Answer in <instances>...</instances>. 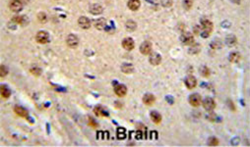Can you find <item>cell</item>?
<instances>
[{"instance_id":"34","label":"cell","mask_w":250,"mask_h":147,"mask_svg":"<svg viewBox=\"0 0 250 147\" xmlns=\"http://www.w3.org/2000/svg\"><path fill=\"white\" fill-rule=\"evenodd\" d=\"M90 124H92V127H98V124H96V123L94 122V121L92 120V119H90Z\"/></svg>"},{"instance_id":"15","label":"cell","mask_w":250,"mask_h":147,"mask_svg":"<svg viewBox=\"0 0 250 147\" xmlns=\"http://www.w3.org/2000/svg\"><path fill=\"white\" fill-rule=\"evenodd\" d=\"M140 0H129L128 1V8L132 11H136L140 8Z\"/></svg>"},{"instance_id":"29","label":"cell","mask_w":250,"mask_h":147,"mask_svg":"<svg viewBox=\"0 0 250 147\" xmlns=\"http://www.w3.org/2000/svg\"><path fill=\"white\" fill-rule=\"evenodd\" d=\"M208 144L211 145V146H216L219 144V140H218L216 137H211L209 138V142H208Z\"/></svg>"},{"instance_id":"12","label":"cell","mask_w":250,"mask_h":147,"mask_svg":"<svg viewBox=\"0 0 250 147\" xmlns=\"http://www.w3.org/2000/svg\"><path fill=\"white\" fill-rule=\"evenodd\" d=\"M78 24L82 28H89L91 27V21L89 20L87 17H81L79 18Z\"/></svg>"},{"instance_id":"25","label":"cell","mask_w":250,"mask_h":147,"mask_svg":"<svg viewBox=\"0 0 250 147\" xmlns=\"http://www.w3.org/2000/svg\"><path fill=\"white\" fill-rule=\"evenodd\" d=\"M126 28L129 31H133L136 28V23L133 21H128L126 23Z\"/></svg>"},{"instance_id":"17","label":"cell","mask_w":250,"mask_h":147,"mask_svg":"<svg viewBox=\"0 0 250 147\" xmlns=\"http://www.w3.org/2000/svg\"><path fill=\"white\" fill-rule=\"evenodd\" d=\"M151 119L155 124H160L162 122V116L161 114L158 113V112L156 111H153L152 113H151Z\"/></svg>"},{"instance_id":"35","label":"cell","mask_w":250,"mask_h":147,"mask_svg":"<svg viewBox=\"0 0 250 147\" xmlns=\"http://www.w3.org/2000/svg\"><path fill=\"white\" fill-rule=\"evenodd\" d=\"M233 3H236V4H239L240 2H241V0H232Z\"/></svg>"},{"instance_id":"14","label":"cell","mask_w":250,"mask_h":147,"mask_svg":"<svg viewBox=\"0 0 250 147\" xmlns=\"http://www.w3.org/2000/svg\"><path fill=\"white\" fill-rule=\"evenodd\" d=\"M156 101V97L154 96L153 94H151V93H147L144 95V97H143V102L145 103L146 105H152L154 104V102Z\"/></svg>"},{"instance_id":"10","label":"cell","mask_w":250,"mask_h":147,"mask_svg":"<svg viewBox=\"0 0 250 147\" xmlns=\"http://www.w3.org/2000/svg\"><path fill=\"white\" fill-rule=\"evenodd\" d=\"M114 92H115V94L118 95V96L122 97L127 93V88H126V86L123 85V84H118V85L115 86Z\"/></svg>"},{"instance_id":"27","label":"cell","mask_w":250,"mask_h":147,"mask_svg":"<svg viewBox=\"0 0 250 147\" xmlns=\"http://www.w3.org/2000/svg\"><path fill=\"white\" fill-rule=\"evenodd\" d=\"M200 73L201 75L203 76H209L210 75V70L207 68V67H202L201 70H200Z\"/></svg>"},{"instance_id":"24","label":"cell","mask_w":250,"mask_h":147,"mask_svg":"<svg viewBox=\"0 0 250 147\" xmlns=\"http://www.w3.org/2000/svg\"><path fill=\"white\" fill-rule=\"evenodd\" d=\"M121 70H122L123 73H132L133 72V66L130 65V64H124V65L121 67Z\"/></svg>"},{"instance_id":"32","label":"cell","mask_w":250,"mask_h":147,"mask_svg":"<svg viewBox=\"0 0 250 147\" xmlns=\"http://www.w3.org/2000/svg\"><path fill=\"white\" fill-rule=\"evenodd\" d=\"M31 73L38 76L41 74V71H40V69H38V68H33V69H31Z\"/></svg>"},{"instance_id":"23","label":"cell","mask_w":250,"mask_h":147,"mask_svg":"<svg viewBox=\"0 0 250 147\" xmlns=\"http://www.w3.org/2000/svg\"><path fill=\"white\" fill-rule=\"evenodd\" d=\"M12 21L15 22L16 24L23 25V24H25V22L27 21V20H26V18L23 17V16H16V17H14V18L12 19Z\"/></svg>"},{"instance_id":"4","label":"cell","mask_w":250,"mask_h":147,"mask_svg":"<svg viewBox=\"0 0 250 147\" xmlns=\"http://www.w3.org/2000/svg\"><path fill=\"white\" fill-rule=\"evenodd\" d=\"M189 102H190V104L192 106L198 107L202 103V98L200 95L197 93L192 94V95H190V97H189Z\"/></svg>"},{"instance_id":"33","label":"cell","mask_w":250,"mask_h":147,"mask_svg":"<svg viewBox=\"0 0 250 147\" xmlns=\"http://www.w3.org/2000/svg\"><path fill=\"white\" fill-rule=\"evenodd\" d=\"M162 4L165 6V7H169L172 4L171 0H162Z\"/></svg>"},{"instance_id":"19","label":"cell","mask_w":250,"mask_h":147,"mask_svg":"<svg viewBox=\"0 0 250 147\" xmlns=\"http://www.w3.org/2000/svg\"><path fill=\"white\" fill-rule=\"evenodd\" d=\"M14 111H15V113L19 115V116H21V117H28V112L26 109H24L23 107H21V106H16L14 108Z\"/></svg>"},{"instance_id":"13","label":"cell","mask_w":250,"mask_h":147,"mask_svg":"<svg viewBox=\"0 0 250 147\" xmlns=\"http://www.w3.org/2000/svg\"><path fill=\"white\" fill-rule=\"evenodd\" d=\"M185 84H186L188 88H190V89L194 88L197 84V81L193 76H189L186 78V79H185Z\"/></svg>"},{"instance_id":"9","label":"cell","mask_w":250,"mask_h":147,"mask_svg":"<svg viewBox=\"0 0 250 147\" xmlns=\"http://www.w3.org/2000/svg\"><path fill=\"white\" fill-rule=\"evenodd\" d=\"M134 45H135V44H134V41H133L132 38H130V37L125 38V39H123V41H122L123 48L128 50V51L132 50L134 48Z\"/></svg>"},{"instance_id":"22","label":"cell","mask_w":250,"mask_h":147,"mask_svg":"<svg viewBox=\"0 0 250 147\" xmlns=\"http://www.w3.org/2000/svg\"><path fill=\"white\" fill-rule=\"evenodd\" d=\"M95 113H96V115H97V116H101V117H104V116H107V112H105L104 109H102L101 107H96L95 108Z\"/></svg>"},{"instance_id":"20","label":"cell","mask_w":250,"mask_h":147,"mask_svg":"<svg viewBox=\"0 0 250 147\" xmlns=\"http://www.w3.org/2000/svg\"><path fill=\"white\" fill-rule=\"evenodd\" d=\"M240 60V54L238 52H232L229 55V61L232 63H238Z\"/></svg>"},{"instance_id":"11","label":"cell","mask_w":250,"mask_h":147,"mask_svg":"<svg viewBox=\"0 0 250 147\" xmlns=\"http://www.w3.org/2000/svg\"><path fill=\"white\" fill-rule=\"evenodd\" d=\"M149 60H150V63L152 64V65H159L162 61V57L158 53H152L150 55Z\"/></svg>"},{"instance_id":"16","label":"cell","mask_w":250,"mask_h":147,"mask_svg":"<svg viewBox=\"0 0 250 147\" xmlns=\"http://www.w3.org/2000/svg\"><path fill=\"white\" fill-rule=\"evenodd\" d=\"M95 27L98 28V30H104L105 28V25H107V21H105V19L104 18H100L98 19V20L95 21Z\"/></svg>"},{"instance_id":"5","label":"cell","mask_w":250,"mask_h":147,"mask_svg":"<svg viewBox=\"0 0 250 147\" xmlns=\"http://www.w3.org/2000/svg\"><path fill=\"white\" fill-rule=\"evenodd\" d=\"M140 51L144 55H148V54L151 53V51H152V43L149 42V41L143 42L140 46Z\"/></svg>"},{"instance_id":"28","label":"cell","mask_w":250,"mask_h":147,"mask_svg":"<svg viewBox=\"0 0 250 147\" xmlns=\"http://www.w3.org/2000/svg\"><path fill=\"white\" fill-rule=\"evenodd\" d=\"M38 21L40 22V23H46V15L44 14V13H40V14L38 15Z\"/></svg>"},{"instance_id":"30","label":"cell","mask_w":250,"mask_h":147,"mask_svg":"<svg viewBox=\"0 0 250 147\" xmlns=\"http://www.w3.org/2000/svg\"><path fill=\"white\" fill-rule=\"evenodd\" d=\"M192 4H193V0H183V7L185 9H190Z\"/></svg>"},{"instance_id":"21","label":"cell","mask_w":250,"mask_h":147,"mask_svg":"<svg viewBox=\"0 0 250 147\" xmlns=\"http://www.w3.org/2000/svg\"><path fill=\"white\" fill-rule=\"evenodd\" d=\"M0 92H1L2 97H4V98H8L11 94L10 90H9L5 85H1V87H0Z\"/></svg>"},{"instance_id":"1","label":"cell","mask_w":250,"mask_h":147,"mask_svg":"<svg viewBox=\"0 0 250 147\" xmlns=\"http://www.w3.org/2000/svg\"><path fill=\"white\" fill-rule=\"evenodd\" d=\"M213 30V24L210 21L204 20L202 21V36L203 37H208L212 33Z\"/></svg>"},{"instance_id":"3","label":"cell","mask_w":250,"mask_h":147,"mask_svg":"<svg viewBox=\"0 0 250 147\" xmlns=\"http://www.w3.org/2000/svg\"><path fill=\"white\" fill-rule=\"evenodd\" d=\"M203 106H204V108L207 111H213L215 109V107H216V103H215V101H214L213 98L207 97V98L204 99Z\"/></svg>"},{"instance_id":"6","label":"cell","mask_w":250,"mask_h":147,"mask_svg":"<svg viewBox=\"0 0 250 147\" xmlns=\"http://www.w3.org/2000/svg\"><path fill=\"white\" fill-rule=\"evenodd\" d=\"M180 40L186 45H190L194 42V37L190 33H184L180 37Z\"/></svg>"},{"instance_id":"26","label":"cell","mask_w":250,"mask_h":147,"mask_svg":"<svg viewBox=\"0 0 250 147\" xmlns=\"http://www.w3.org/2000/svg\"><path fill=\"white\" fill-rule=\"evenodd\" d=\"M235 42H236V38H235V36H227V37H226V43L229 44V46L235 45Z\"/></svg>"},{"instance_id":"31","label":"cell","mask_w":250,"mask_h":147,"mask_svg":"<svg viewBox=\"0 0 250 147\" xmlns=\"http://www.w3.org/2000/svg\"><path fill=\"white\" fill-rule=\"evenodd\" d=\"M7 74H8V69L6 68L4 65H2L1 67H0V76L3 78V76H5Z\"/></svg>"},{"instance_id":"2","label":"cell","mask_w":250,"mask_h":147,"mask_svg":"<svg viewBox=\"0 0 250 147\" xmlns=\"http://www.w3.org/2000/svg\"><path fill=\"white\" fill-rule=\"evenodd\" d=\"M36 38H37L38 42H40V43H46V42H49V33H47L46 31H38V33Z\"/></svg>"},{"instance_id":"8","label":"cell","mask_w":250,"mask_h":147,"mask_svg":"<svg viewBox=\"0 0 250 147\" xmlns=\"http://www.w3.org/2000/svg\"><path fill=\"white\" fill-rule=\"evenodd\" d=\"M67 44L70 46V47H76L77 45L79 44V39H78V37H77L76 36H74V34H69L68 36H67Z\"/></svg>"},{"instance_id":"7","label":"cell","mask_w":250,"mask_h":147,"mask_svg":"<svg viewBox=\"0 0 250 147\" xmlns=\"http://www.w3.org/2000/svg\"><path fill=\"white\" fill-rule=\"evenodd\" d=\"M9 7H10L11 11L13 12H20L22 10V8H23V4L19 0H12Z\"/></svg>"},{"instance_id":"18","label":"cell","mask_w":250,"mask_h":147,"mask_svg":"<svg viewBox=\"0 0 250 147\" xmlns=\"http://www.w3.org/2000/svg\"><path fill=\"white\" fill-rule=\"evenodd\" d=\"M90 12L94 15H99L102 12V7L99 4H94L90 7Z\"/></svg>"}]
</instances>
